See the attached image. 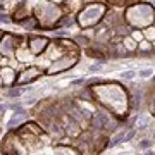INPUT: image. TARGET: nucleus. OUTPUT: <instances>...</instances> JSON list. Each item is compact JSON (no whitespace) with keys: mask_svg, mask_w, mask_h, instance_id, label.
<instances>
[{"mask_svg":"<svg viewBox=\"0 0 155 155\" xmlns=\"http://www.w3.org/2000/svg\"><path fill=\"white\" fill-rule=\"evenodd\" d=\"M129 0H107V4H110L112 7H124L127 5Z\"/></svg>","mask_w":155,"mask_h":155,"instance_id":"nucleus-9","label":"nucleus"},{"mask_svg":"<svg viewBox=\"0 0 155 155\" xmlns=\"http://www.w3.org/2000/svg\"><path fill=\"white\" fill-rule=\"evenodd\" d=\"M47 47H48V40L47 38H31L29 40V52H31L33 55L41 54Z\"/></svg>","mask_w":155,"mask_h":155,"instance_id":"nucleus-1","label":"nucleus"},{"mask_svg":"<svg viewBox=\"0 0 155 155\" xmlns=\"http://www.w3.org/2000/svg\"><path fill=\"white\" fill-rule=\"evenodd\" d=\"M0 74L5 78V83L7 84H11L12 81H14V71H12L11 67H4V69L0 71Z\"/></svg>","mask_w":155,"mask_h":155,"instance_id":"nucleus-5","label":"nucleus"},{"mask_svg":"<svg viewBox=\"0 0 155 155\" xmlns=\"http://www.w3.org/2000/svg\"><path fill=\"white\" fill-rule=\"evenodd\" d=\"M122 45H124V50H127V52H136L138 50V43L131 36H124L122 38Z\"/></svg>","mask_w":155,"mask_h":155,"instance_id":"nucleus-3","label":"nucleus"},{"mask_svg":"<svg viewBox=\"0 0 155 155\" xmlns=\"http://www.w3.org/2000/svg\"><path fill=\"white\" fill-rule=\"evenodd\" d=\"M143 38L147 40V41H155V26H148V28L143 29Z\"/></svg>","mask_w":155,"mask_h":155,"instance_id":"nucleus-4","label":"nucleus"},{"mask_svg":"<svg viewBox=\"0 0 155 155\" xmlns=\"http://www.w3.org/2000/svg\"><path fill=\"white\" fill-rule=\"evenodd\" d=\"M78 2H79V0H66V11L67 12H72L74 11V9H78V5H79V4H78Z\"/></svg>","mask_w":155,"mask_h":155,"instance_id":"nucleus-7","label":"nucleus"},{"mask_svg":"<svg viewBox=\"0 0 155 155\" xmlns=\"http://www.w3.org/2000/svg\"><path fill=\"white\" fill-rule=\"evenodd\" d=\"M129 36H131V38L136 41V43H140L141 40H145V38H143V31H140V29H134V31H131V35H129Z\"/></svg>","mask_w":155,"mask_h":155,"instance_id":"nucleus-8","label":"nucleus"},{"mask_svg":"<svg viewBox=\"0 0 155 155\" xmlns=\"http://www.w3.org/2000/svg\"><path fill=\"white\" fill-rule=\"evenodd\" d=\"M152 48H153V45L150 43V41H147V40H141L138 43V50H141V52H150Z\"/></svg>","mask_w":155,"mask_h":155,"instance_id":"nucleus-6","label":"nucleus"},{"mask_svg":"<svg viewBox=\"0 0 155 155\" xmlns=\"http://www.w3.org/2000/svg\"><path fill=\"white\" fill-rule=\"evenodd\" d=\"M2 59H4V57H2V54H0V61H2Z\"/></svg>","mask_w":155,"mask_h":155,"instance_id":"nucleus-10","label":"nucleus"},{"mask_svg":"<svg viewBox=\"0 0 155 155\" xmlns=\"http://www.w3.org/2000/svg\"><path fill=\"white\" fill-rule=\"evenodd\" d=\"M28 17V7L26 5H19L14 9V12H12V19L14 21H22V19H26Z\"/></svg>","mask_w":155,"mask_h":155,"instance_id":"nucleus-2","label":"nucleus"}]
</instances>
